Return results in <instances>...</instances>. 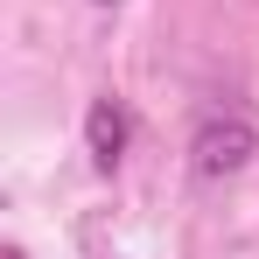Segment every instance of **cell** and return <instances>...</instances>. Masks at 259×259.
Returning a JSON list of instances; mask_svg holds the SVG:
<instances>
[{
    "label": "cell",
    "mask_w": 259,
    "mask_h": 259,
    "mask_svg": "<svg viewBox=\"0 0 259 259\" xmlns=\"http://www.w3.org/2000/svg\"><path fill=\"white\" fill-rule=\"evenodd\" d=\"M0 259H21V245H0Z\"/></svg>",
    "instance_id": "3"
},
{
    "label": "cell",
    "mask_w": 259,
    "mask_h": 259,
    "mask_svg": "<svg viewBox=\"0 0 259 259\" xmlns=\"http://www.w3.org/2000/svg\"><path fill=\"white\" fill-rule=\"evenodd\" d=\"M98 7H112V0H98Z\"/></svg>",
    "instance_id": "4"
},
{
    "label": "cell",
    "mask_w": 259,
    "mask_h": 259,
    "mask_svg": "<svg viewBox=\"0 0 259 259\" xmlns=\"http://www.w3.org/2000/svg\"><path fill=\"white\" fill-rule=\"evenodd\" d=\"M126 105L119 98H91L84 105V147H91V168L98 175H112L119 161H126Z\"/></svg>",
    "instance_id": "2"
},
{
    "label": "cell",
    "mask_w": 259,
    "mask_h": 259,
    "mask_svg": "<svg viewBox=\"0 0 259 259\" xmlns=\"http://www.w3.org/2000/svg\"><path fill=\"white\" fill-rule=\"evenodd\" d=\"M252 154H259V126L245 119V112H203V126H196V140H189V168L203 175V182L238 175Z\"/></svg>",
    "instance_id": "1"
}]
</instances>
